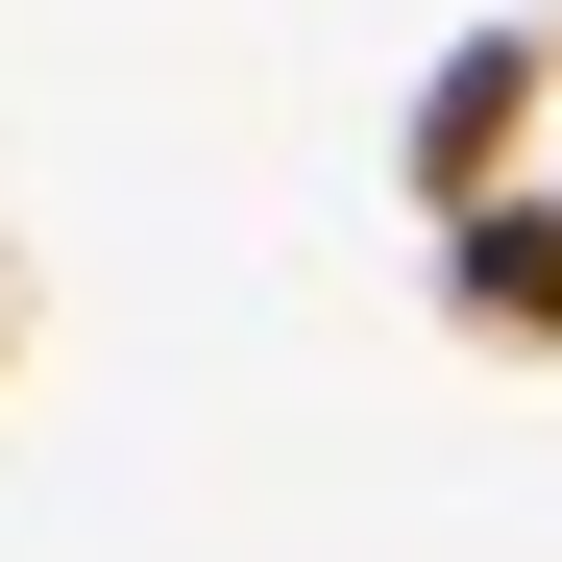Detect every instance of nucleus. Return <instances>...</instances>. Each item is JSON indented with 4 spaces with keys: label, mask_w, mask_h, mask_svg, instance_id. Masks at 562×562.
Instances as JSON below:
<instances>
[{
    "label": "nucleus",
    "mask_w": 562,
    "mask_h": 562,
    "mask_svg": "<svg viewBox=\"0 0 562 562\" xmlns=\"http://www.w3.org/2000/svg\"><path fill=\"white\" fill-rule=\"evenodd\" d=\"M538 99H562V49H538V25H464V49L416 74V196H490V171L538 147Z\"/></svg>",
    "instance_id": "1"
},
{
    "label": "nucleus",
    "mask_w": 562,
    "mask_h": 562,
    "mask_svg": "<svg viewBox=\"0 0 562 562\" xmlns=\"http://www.w3.org/2000/svg\"><path fill=\"white\" fill-rule=\"evenodd\" d=\"M440 318L464 342H562V196H514V171L440 196Z\"/></svg>",
    "instance_id": "2"
}]
</instances>
